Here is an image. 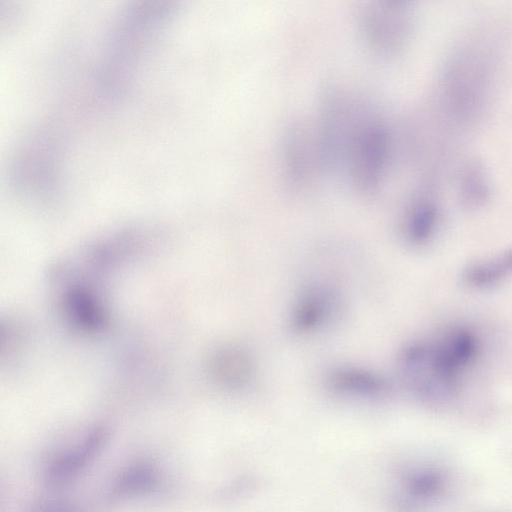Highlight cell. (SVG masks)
<instances>
[{"instance_id":"cell-6","label":"cell","mask_w":512,"mask_h":512,"mask_svg":"<svg viewBox=\"0 0 512 512\" xmlns=\"http://www.w3.org/2000/svg\"><path fill=\"white\" fill-rule=\"evenodd\" d=\"M341 308L339 292L328 284H310L292 301L288 325L300 336L318 333L328 327Z\"/></svg>"},{"instance_id":"cell-7","label":"cell","mask_w":512,"mask_h":512,"mask_svg":"<svg viewBox=\"0 0 512 512\" xmlns=\"http://www.w3.org/2000/svg\"><path fill=\"white\" fill-rule=\"evenodd\" d=\"M448 471L436 464H420L406 470L400 479L399 506L412 512L444 497L450 487Z\"/></svg>"},{"instance_id":"cell-1","label":"cell","mask_w":512,"mask_h":512,"mask_svg":"<svg viewBox=\"0 0 512 512\" xmlns=\"http://www.w3.org/2000/svg\"><path fill=\"white\" fill-rule=\"evenodd\" d=\"M480 343L469 328L456 326L400 351L398 369L404 383L420 400L443 404L455 398L464 374L476 361Z\"/></svg>"},{"instance_id":"cell-10","label":"cell","mask_w":512,"mask_h":512,"mask_svg":"<svg viewBox=\"0 0 512 512\" xmlns=\"http://www.w3.org/2000/svg\"><path fill=\"white\" fill-rule=\"evenodd\" d=\"M216 373L219 381L232 389L249 387L256 378L257 362L250 349L240 345L226 347L218 353Z\"/></svg>"},{"instance_id":"cell-13","label":"cell","mask_w":512,"mask_h":512,"mask_svg":"<svg viewBox=\"0 0 512 512\" xmlns=\"http://www.w3.org/2000/svg\"><path fill=\"white\" fill-rule=\"evenodd\" d=\"M460 196L465 207L482 206L489 198L490 184L486 171L478 163L465 167L460 180Z\"/></svg>"},{"instance_id":"cell-8","label":"cell","mask_w":512,"mask_h":512,"mask_svg":"<svg viewBox=\"0 0 512 512\" xmlns=\"http://www.w3.org/2000/svg\"><path fill=\"white\" fill-rule=\"evenodd\" d=\"M324 384L334 394L363 400L381 399L392 390V383L384 374L354 364L330 367L324 375Z\"/></svg>"},{"instance_id":"cell-5","label":"cell","mask_w":512,"mask_h":512,"mask_svg":"<svg viewBox=\"0 0 512 512\" xmlns=\"http://www.w3.org/2000/svg\"><path fill=\"white\" fill-rule=\"evenodd\" d=\"M282 161L286 180L293 188L304 189L315 182L326 168L317 123L301 120L287 128Z\"/></svg>"},{"instance_id":"cell-12","label":"cell","mask_w":512,"mask_h":512,"mask_svg":"<svg viewBox=\"0 0 512 512\" xmlns=\"http://www.w3.org/2000/svg\"><path fill=\"white\" fill-rule=\"evenodd\" d=\"M512 275V247L500 254L471 263L464 269V282L477 289L495 286Z\"/></svg>"},{"instance_id":"cell-9","label":"cell","mask_w":512,"mask_h":512,"mask_svg":"<svg viewBox=\"0 0 512 512\" xmlns=\"http://www.w3.org/2000/svg\"><path fill=\"white\" fill-rule=\"evenodd\" d=\"M440 224V209L428 195L416 197L407 207L402 220V235L412 246L428 244Z\"/></svg>"},{"instance_id":"cell-3","label":"cell","mask_w":512,"mask_h":512,"mask_svg":"<svg viewBox=\"0 0 512 512\" xmlns=\"http://www.w3.org/2000/svg\"><path fill=\"white\" fill-rule=\"evenodd\" d=\"M391 147L386 124L366 113L347 140L339 161L357 192L371 194L378 190L389 165Z\"/></svg>"},{"instance_id":"cell-4","label":"cell","mask_w":512,"mask_h":512,"mask_svg":"<svg viewBox=\"0 0 512 512\" xmlns=\"http://www.w3.org/2000/svg\"><path fill=\"white\" fill-rule=\"evenodd\" d=\"M357 25L367 46L382 56L395 54L412 29L410 3L402 0H370L357 9Z\"/></svg>"},{"instance_id":"cell-2","label":"cell","mask_w":512,"mask_h":512,"mask_svg":"<svg viewBox=\"0 0 512 512\" xmlns=\"http://www.w3.org/2000/svg\"><path fill=\"white\" fill-rule=\"evenodd\" d=\"M171 12L167 2H142L126 10L114 31L111 52L102 72L107 90L125 86L135 64L163 29Z\"/></svg>"},{"instance_id":"cell-11","label":"cell","mask_w":512,"mask_h":512,"mask_svg":"<svg viewBox=\"0 0 512 512\" xmlns=\"http://www.w3.org/2000/svg\"><path fill=\"white\" fill-rule=\"evenodd\" d=\"M43 142V141H42ZM32 141L19 156L17 176L24 188H48L52 185L53 157L46 148V143Z\"/></svg>"}]
</instances>
